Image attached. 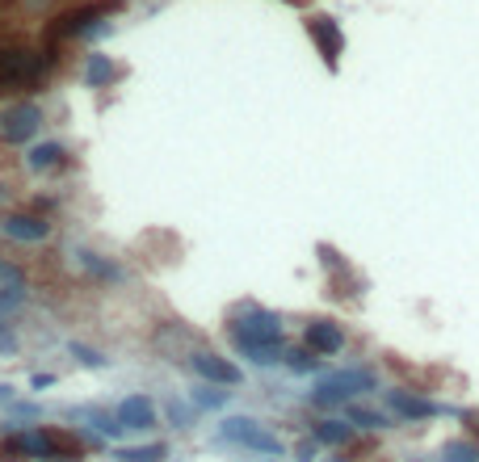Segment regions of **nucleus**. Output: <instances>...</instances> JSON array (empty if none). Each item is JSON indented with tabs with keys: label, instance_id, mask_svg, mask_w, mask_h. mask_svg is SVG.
<instances>
[{
	"label": "nucleus",
	"instance_id": "nucleus-1",
	"mask_svg": "<svg viewBox=\"0 0 479 462\" xmlns=\"http://www.w3.org/2000/svg\"><path fill=\"white\" fill-rule=\"evenodd\" d=\"M379 387V379L370 374V370H341V374H329V379L315 382L312 391V404L315 408H337L345 399H354V395H366Z\"/></svg>",
	"mask_w": 479,
	"mask_h": 462
},
{
	"label": "nucleus",
	"instance_id": "nucleus-2",
	"mask_svg": "<svg viewBox=\"0 0 479 462\" xmlns=\"http://www.w3.org/2000/svg\"><path fill=\"white\" fill-rule=\"evenodd\" d=\"M219 433L227 437V441H235V446L252 449V454H265V458H282V454H287V446H282L269 429H261L252 416H227V421L219 424Z\"/></svg>",
	"mask_w": 479,
	"mask_h": 462
},
{
	"label": "nucleus",
	"instance_id": "nucleus-3",
	"mask_svg": "<svg viewBox=\"0 0 479 462\" xmlns=\"http://www.w3.org/2000/svg\"><path fill=\"white\" fill-rule=\"evenodd\" d=\"M232 332H235V340H240V349H248V345H274V340H282V320H278L274 312L252 307V312H244L235 320Z\"/></svg>",
	"mask_w": 479,
	"mask_h": 462
},
{
	"label": "nucleus",
	"instance_id": "nucleus-4",
	"mask_svg": "<svg viewBox=\"0 0 479 462\" xmlns=\"http://www.w3.org/2000/svg\"><path fill=\"white\" fill-rule=\"evenodd\" d=\"M42 126V109L34 101H17L0 114V139L4 143H30Z\"/></svg>",
	"mask_w": 479,
	"mask_h": 462
},
{
	"label": "nucleus",
	"instance_id": "nucleus-5",
	"mask_svg": "<svg viewBox=\"0 0 479 462\" xmlns=\"http://www.w3.org/2000/svg\"><path fill=\"white\" fill-rule=\"evenodd\" d=\"M47 72V55H26V51H0V84H21Z\"/></svg>",
	"mask_w": 479,
	"mask_h": 462
},
{
	"label": "nucleus",
	"instance_id": "nucleus-6",
	"mask_svg": "<svg viewBox=\"0 0 479 462\" xmlns=\"http://www.w3.org/2000/svg\"><path fill=\"white\" fill-rule=\"evenodd\" d=\"M190 370L193 374H202L206 382H219V387H240V366L235 362H227V357L219 354H190Z\"/></svg>",
	"mask_w": 479,
	"mask_h": 462
},
{
	"label": "nucleus",
	"instance_id": "nucleus-7",
	"mask_svg": "<svg viewBox=\"0 0 479 462\" xmlns=\"http://www.w3.org/2000/svg\"><path fill=\"white\" fill-rule=\"evenodd\" d=\"M0 231L9 240H21V244H42L51 235V223L38 215H9V218H0Z\"/></svg>",
	"mask_w": 479,
	"mask_h": 462
},
{
	"label": "nucleus",
	"instance_id": "nucleus-8",
	"mask_svg": "<svg viewBox=\"0 0 479 462\" xmlns=\"http://www.w3.org/2000/svg\"><path fill=\"white\" fill-rule=\"evenodd\" d=\"M303 345H307L315 357L341 354V349H345V332L337 324H329V320H315V324H307V332H303Z\"/></svg>",
	"mask_w": 479,
	"mask_h": 462
},
{
	"label": "nucleus",
	"instance_id": "nucleus-9",
	"mask_svg": "<svg viewBox=\"0 0 479 462\" xmlns=\"http://www.w3.org/2000/svg\"><path fill=\"white\" fill-rule=\"evenodd\" d=\"M118 421H123L126 429H151V424H156V404H151L148 395H131V399H123V408H118Z\"/></svg>",
	"mask_w": 479,
	"mask_h": 462
},
{
	"label": "nucleus",
	"instance_id": "nucleus-10",
	"mask_svg": "<svg viewBox=\"0 0 479 462\" xmlns=\"http://www.w3.org/2000/svg\"><path fill=\"white\" fill-rule=\"evenodd\" d=\"M387 404L396 408V416H404V421H424V416H433V404L429 399H416V395H408V391H391L387 395Z\"/></svg>",
	"mask_w": 479,
	"mask_h": 462
},
{
	"label": "nucleus",
	"instance_id": "nucleus-11",
	"mask_svg": "<svg viewBox=\"0 0 479 462\" xmlns=\"http://www.w3.org/2000/svg\"><path fill=\"white\" fill-rule=\"evenodd\" d=\"M312 34L320 38L324 55H329V59H337V51H341V30H337V21H329V17H315V21H312Z\"/></svg>",
	"mask_w": 479,
	"mask_h": 462
},
{
	"label": "nucleus",
	"instance_id": "nucleus-12",
	"mask_svg": "<svg viewBox=\"0 0 479 462\" xmlns=\"http://www.w3.org/2000/svg\"><path fill=\"white\" fill-rule=\"evenodd\" d=\"M354 437V424L349 421H320L315 424V441H324V446H345Z\"/></svg>",
	"mask_w": 479,
	"mask_h": 462
},
{
	"label": "nucleus",
	"instance_id": "nucleus-13",
	"mask_svg": "<svg viewBox=\"0 0 479 462\" xmlns=\"http://www.w3.org/2000/svg\"><path fill=\"white\" fill-rule=\"evenodd\" d=\"M26 164L30 168H38V173H47V168L64 164V148H59V143H38V148H30Z\"/></svg>",
	"mask_w": 479,
	"mask_h": 462
},
{
	"label": "nucleus",
	"instance_id": "nucleus-14",
	"mask_svg": "<svg viewBox=\"0 0 479 462\" xmlns=\"http://www.w3.org/2000/svg\"><path fill=\"white\" fill-rule=\"evenodd\" d=\"M84 76H89V84H93V89H106V84H110L114 76H118V68L110 64V55H93V59H89V72H84Z\"/></svg>",
	"mask_w": 479,
	"mask_h": 462
},
{
	"label": "nucleus",
	"instance_id": "nucleus-15",
	"mask_svg": "<svg viewBox=\"0 0 479 462\" xmlns=\"http://www.w3.org/2000/svg\"><path fill=\"white\" fill-rule=\"evenodd\" d=\"M165 454H168L165 441H151V446H126L118 458H123V462H160Z\"/></svg>",
	"mask_w": 479,
	"mask_h": 462
},
{
	"label": "nucleus",
	"instance_id": "nucleus-16",
	"mask_svg": "<svg viewBox=\"0 0 479 462\" xmlns=\"http://www.w3.org/2000/svg\"><path fill=\"white\" fill-rule=\"evenodd\" d=\"M93 17H101V9H81V13H72L68 21H59V26H56V38H68V34L89 30V21H93Z\"/></svg>",
	"mask_w": 479,
	"mask_h": 462
},
{
	"label": "nucleus",
	"instance_id": "nucleus-17",
	"mask_svg": "<svg viewBox=\"0 0 479 462\" xmlns=\"http://www.w3.org/2000/svg\"><path fill=\"white\" fill-rule=\"evenodd\" d=\"M244 357L257 362V366H274L278 357H287V354H282V340H274V345H248Z\"/></svg>",
	"mask_w": 479,
	"mask_h": 462
},
{
	"label": "nucleus",
	"instance_id": "nucleus-18",
	"mask_svg": "<svg viewBox=\"0 0 479 462\" xmlns=\"http://www.w3.org/2000/svg\"><path fill=\"white\" fill-rule=\"evenodd\" d=\"M349 424H357V429H387V416L374 408H349Z\"/></svg>",
	"mask_w": 479,
	"mask_h": 462
},
{
	"label": "nucleus",
	"instance_id": "nucleus-19",
	"mask_svg": "<svg viewBox=\"0 0 479 462\" xmlns=\"http://www.w3.org/2000/svg\"><path fill=\"white\" fill-rule=\"evenodd\" d=\"M441 462H479V449L471 441H450L441 449Z\"/></svg>",
	"mask_w": 479,
	"mask_h": 462
},
{
	"label": "nucleus",
	"instance_id": "nucleus-20",
	"mask_svg": "<svg viewBox=\"0 0 479 462\" xmlns=\"http://www.w3.org/2000/svg\"><path fill=\"white\" fill-rule=\"evenodd\" d=\"M21 303H26V290H21V286H0V315L17 312Z\"/></svg>",
	"mask_w": 479,
	"mask_h": 462
},
{
	"label": "nucleus",
	"instance_id": "nucleus-21",
	"mask_svg": "<svg viewBox=\"0 0 479 462\" xmlns=\"http://www.w3.org/2000/svg\"><path fill=\"white\" fill-rule=\"evenodd\" d=\"M287 366L290 370H299V374H307V370H315V354L303 345V349H290L287 354Z\"/></svg>",
	"mask_w": 479,
	"mask_h": 462
},
{
	"label": "nucleus",
	"instance_id": "nucleus-22",
	"mask_svg": "<svg viewBox=\"0 0 479 462\" xmlns=\"http://www.w3.org/2000/svg\"><path fill=\"white\" fill-rule=\"evenodd\" d=\"M193 404H198V408H223V404H227V391L202 387V391H193Z\"/></svg>",
	"mask_w": 479,
	"mask_h": 462
},
{
	"label": "nucleus",
	"instance_id": "nucleus-23",
	"mask_svg": "<svg viewBox=\"0 0 479 462\" xmlns=\"http://www.w3.org/2000/svg\"><path fill=\"white\" fill-rule=\"evenodd\" d=\"M0 282H4V286H21V282H26V273L17 270V265H9V261H0Z\"/></svg>",
	"mask_w": 479,
	"mask_h": 462
},
{
	"label": "nucleus",
	"instance_id": "nucleus-24",
	"mask_svg": "<svg viewBox=\"0 0 479 462\" xmlns=\"http://www.w3.org/2000/svg\"><path fill=\"white\" fill-rule=\"evenodd\" d=\"M72 354H76V357H81V362H84V366H97V370H101V366H106V357H101V354H97V349H84V345H72Z\"/></svg>",
	"mask_w": 479,
	"mask_h": 462
},
{
	"label": "nucleus",
	"instance_id": "nucleus-25",
	"mask_svg": "<svg viewBox=\"0 0 479 462\" xmlns=\"http://www.w3.org/2000/svg\"><path fill=\"white\" fill-rule=\"evenodd\" d=\"M51 382H56L51 374H34V379H30V387H51Z\"/></svg>",
	"mask_w": 479,
	"mask_h": 462
},
{
	"label": "nucleus",
	"instance_id": "nucleus-26",
	"mask_svg": "<svg viewBox=\"0 0 479 462\" xmlns=\"http://www.w3.org/2000/svg\"><path fill=\"white\" fill-rule=\"evenodd\" d=\"M4 399H13V387H9V382H0V404H4Z\"/></svg>",
	"mask_w": 479,
	"mask_h": 462
}]
</instances>
